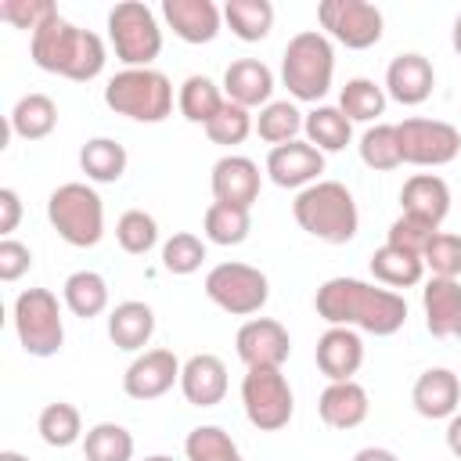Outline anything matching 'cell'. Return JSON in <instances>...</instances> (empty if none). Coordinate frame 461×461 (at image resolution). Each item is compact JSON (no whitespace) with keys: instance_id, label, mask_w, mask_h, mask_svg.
I'll list each match as a JSON object with an SVG mask.
<instances>
[{"instance_id":"cell-1","label":"cell","mask_w":461,"mask_h":461,"mask_svg":"<svg viewBox=\"0 0 461 461\" xmlns=\"http://www.w3.org/2000/svg\"><path fill=\"white\" fill-rule=\"evenodd\" d=\"M313 306L331 328H353L367 335H396L407 321V299L400 292L360 277H328L317 288Z\"/></svg>"},{"instance_id":"cell-2","label":"cell","mask_w":461,"mask_h":461,"mask_svg":"<svg viewBox=\"0 0 461 461\" xmlns=\"http://www.w3.org/2000/svg\"><path fill=\"white\" fill-rule=\"evenodd\" d=\"M32 65L54 76H65L72 83H90L104 68V43L97 32L72 25L68 18H50L43 29L32 32L29 40Z\"/></svg>"},{"instance_id":"cell-3","label":"cell","mask_w":461,"mask_h":461,"mask_svg":"<svg viewBox=\"0 0 461 461\" xmlns=\"http://www.w3.org/2000/svg\"><path fill=\"white\" fill-rule=\"evenodd\" d=\"M292 216L310 238H317L324 245H346V241H353V234L360 227L357 202H353L349 187L339 180H317V184L303 187L292 202Z\"/></svg>"},{"instance_id":"cell-4","label":"cell","mask_w":461,"mask_h":461,"mask_svg":"<svg viewBox=\"0 0 461 461\" xmlns=\"http://www.w3.org/2000/svg\"><path fill=\"white\" fill-rule=\"evenodd\" d=\"M335 76V47L324 32L306 29L295 32L281 54V83L295 101H321L331 90Z\"/></svg>"},{"instance_id":"cell-5","label":"cell","mask_w":461,"mask_h":461,"mask_svg":"<svg viewBox=\"0 0 461 461\" xmlns=\"http://www.w3.org/2000/svg\"><path fill=\"white\" fill-rule=\"evenodd\" d=\"M104 104L133 122H162L173 112V83L158 68H122L104 83Z\"/></svg>"},{"instance_id":"cell-6","label":"cell","mask_w":461,"mask_h":461,"mask_svg":"<svg viewBox=\"0 0 461 461\" xmlns=\"http://www.w3.org/2000/svg\"><path fill=\"white\" fill-rule=\"evenodd\" d=\"M47 220L72 249H94L104 238V202L90 184H61L47 198Z\"/></svg>"},{"instance_id":"cell-7","label":"cell","mask_w":461,"mask_h":461,"mask_svg":"<svg viewBox=\"0 0 461 461\" xmlns=\"http://www.w3.org/2000/svg\"><path fill=\"white\" fill-rule=\"evenodd\" d=\"M108 40L115 47V58L126 68H151V61L162 54V29L148 4L126 0L108 11Z\"/></svg>"},{"instance_id":"cell-8","label":"cell","mask_w":461,"mask_h":461,"mask_svg":"<svg viewBox=\"0 0 461 461\" xmlns=\"http://www.w3.org/2000/svg\"><path fill=\"white\" fill-rule=\"evenodd\" d=\"M14 331L29 357H54L65 346L58 295L50 288H25L14 299Z\"/></svg>"},{"instance_id":"cell-9","label":"cell","mask_w":461,"mask_h":461,"mask_svg":"<svg viewBox=\"0 0 461 461\" xmlns=\"http://www.w3.org/2000/svg\"><path fill=\"white\" fill-rule=\"evenodd\" d=\"M241 407L252 429L259 432H277L292 421L295 396L281 367H249L241 378Z\"/></svg>"},{"instance_id":"cell-10","label":"cell","mask_w":461,"mask_h":461,"mask_svg":"<svg viewBox=\"0 0 461 461\" xmlns=\"http://www.w3.org/2000/svg\"><path fill=\"white\" fill-rule=\"evenodd\" d=\"M205 295L230 317H252L270 299V281L259 267L249 263H216L205 274Z\"/></svg>"},{"instance_id":"cell-11","label":"cell","mask_w":461,"mask_h":461,"mask_svg":"<svg viewBox=\"0 0 461 461\" xmlns=\"http://www.w3.org/2000/svg\"><path fill=\"white\" fill-rule=\"evenodd\" d=\"M317 22L349 50H367L382 40V11L367 0H321Z\"/></svg>"},{"instance_id":"cell-12","label":"cell","mask_w":461,"mask_h":461,"mask_svg":"<svg viewBox=\"0 0 461 461\" xmlns=\"http://www.w3.org/2000/svg\"><path fill=\"white\" fill-rule=\"evenodd\" d=\"M396 137H400V155L411 166H447L461 151L457 126L443 119H403L396 122Z\"/></svg>"},{"instance_id":"cell-13","label":"cell","mask_w":461,"mask_h":461,"mask_svg":"<svg viewBox=\"0 0 461 461\" xmlns=\"http://www.w3.org/2000/svg\"><path fill=\"white\" fill-rule=\"evenodd\" d=\"M234 349L241 357L245 367H281L292 353V339L288 328L274 317H252L238 328L234 335Z\"/></svg>"},{"instance_id":"cell-14","label":"cell","mask_w":461,"mask_h":461,"mask_svg":"<svg viewBox=\"0 0 461 461\" xmlns=\"http://www.w3.org/2000/svg\"><path fill=\"white\" fill-rule=\"evenodd\" d=\"M180 360L173 349H144L122 375V393L130 400H158L180 385Z\"/></svg>"},{"instance_id":"cell-15","label":"cell","mask_w":461,"mask_h":461,"mask_svg":"<svg viewBox=\"0 0 461 461\" xmlns=\"http://www.w3.org/2000/svg\"><path fill=\"white\" fill-rule=\"evenodd\" d=\"M267 173L277 187H310L317 184V176L324 173V155L310 144V140H292V144H277L267 155Z\"/></svg>"},{"instance_id":"cell-16","label":"cell","mask_w":461,"mask_h":461,"mask_svg":"<svg viewBox=\"0 0 461 461\" xmlns=\"http://www.w3.org/2000/svg\"><path fill=\"white\" fill-rule=\"evenodd\" d=\"M212 198L223 205H238V209H252V202L259 198V166L249 155H223L212 166Z\"/></svg>"},{"instance_id":"cell-17","label":"cell","mask_w":461,"mask_h":461,"mask_svg":"<svg viewBox=\"0 0 461 461\" xmlns=\"http://www.w3.org/2000/svg\"><path fill=\"white\" fill-rule=\"evenodd\" d=\"M313 360L328 382H349L364 364V342L353 328H328L317 339Z\"/></svg>"},{"instance_id":"cell-18","label":"cell","mask_w":461,"mask_h":461,"mask_svg":"<svg viewBox=\"0 0 461 461\" xmlns=\"http://www.w3.org/2000/svg\"><path fill=\"white\" fill-rule=\"evenodd\" d=\"M180 393L191 407H216L227 396V364L216 353H194L180 367Z\"/></svg>"},{"instance_id":"cell-19","label":"cell","mask_w":461,"mask_h":461,"mask_svg":"<svg viewBox=\"0 0 461 461\" xmlns=\"http://www.w3.org/2000/svg\"><path fill=\"white\" fill-rule=\"evenodd\" d=\"M162 18L184 43H212L223 11L212 0H162Z\"/></svg>"},{"instance_id":"cell-20","label":"cell","mask_w":461,"mask_h":461,"mask_svg":"<svg viewBox=\"0 0 461 461\" xmlns=\"http://www.w3.org/2000/svg\"><path fill=\"white\" fill-rule=\"evenodd\" d=\"M436 86V72L432 61L425 54H396L385 68V94L400 104H421L432 97Z\"/></svg>"},{"instance_id":"cell-21","label":"cell","mask_w":461,"mask_h":461,"mask_svg":"<svg viewBox=\"0 0 461 461\" xmlns=\"http://www.w3.org/2000/svg\"><path fill=\"white\" fill-rule=\"evenodd\" d=\"M425 328L436 339H461V285L457 277H429L421 288Z\"/></svg>"},{"instance_id":"cell-22","label":"cell","mask_w":461,"mask_h":461,"mask_svg":"<svg viewBox=\"0 0 461 461\" xmlns=\"http://www.w3.org/2000/svg\"><path fill=\"white\" fill-rule=\"evenodd\" d=\"M411 403L421 418H454L457 403H461V382L450 367H429L418 375L414 389H411Z\"/></svg>"},{"instance_id":"cell-23","label":"cell","mask_w":461,"mask_h":461,"mask_svg":"<svg viewBox=\"0 0 461 461\" xmlns=\"http://www.w3.org/2000/svg\"><path fill=\"white\" fill-rule=\"evenodd\" d=\"M223 94L241 108H267L274 94V72L259 58H238L223 72Z\"/></svg>"},{"instance_id":"cell-24","label":"cell","mask_w":461,"mask_h":461,"mask_svg":"<svg viewBox=\"0 0 461 461\" xmlns=\"http://www.w3.org/2000/svg\"><path fill=\"white\" fill-rule=\"evenodd\" d=\"M367 411H371V400H367V389L360 382H328V389L321 393L317 400V414L324 425L331 429H357L367 421Z\"/></svg>"},{"instance_id":"cell-25","label":"cell","mask_w":461,"mask_h":461,"mask_svg":"<svg viewBox=\"0 0 461 461\" xmlns=\"http://www.w3.org/2000/svg\"><path fill=\"white\" fill-rule=\"evenodd\" d=\"M400 205H403V212L421 216V220L439 227L450 212V187L436 173H414L400 191Z\"/></svg>"},{"instance_id":"cell-26","label":"cell","mask_w":461,"mask_h":461,"mask_svg":"<svg viewBox=\"0 0 461 461\" xmlns=\"http://www.w3.org/2000/svg\"><path fill=\"white\" fill-rule=\"evenodd\" d=\"M155 335V310L140 299H126L119 303L112 313H108V339L126 349V353H137L151 342Z\"/></svg>"},{"instance_id":"cell-27","label":"cell","mask_w":461,"mask_h":461,"mask_svg":"<svg viewBox=\"0 0 461 461\" xmlns=\"http://www.w3.org/2000/svg\"><path fill=\"white\" fill-rule=\"evenodd\" d=\"M371 274L385 288H411V285H418L425 277V259L385 241L382 249L371 252Z\"/></svg>"},{"instance_id":"cell-28","label":"cell","mask_w":461,"mask_h":461,"mask_svg":"<svg viewBox=\"0 0 461 461\" xmlns=\"http://www.w3.org/2000/svg\"><path fill=\"white\" fill-rule=\"evenodd\" d=\"M126 162H130L126 148L119 140H112V137H90L79 148V169L94 184H115L126 173Z\"/></svg>"},{"instance_id":"cell-29","label":"cell","mask_w":461,"mask_h":461,"mask_svg":"<svg viewBox=\"0 0 461 461\" xmlns=\"http://www.w3.org/2000/svg\"><path fill=\"white\" fill-rule=\"evenodd\" d=\"M61 299H65V306H68L76 317H83V321L101 317V313L108 310V281H104L97 270H76V274L65 277Z\"/></svg>"},{"instance_id":"cell-30","label":"cell","mask_w":461,"mask_h":461,"mask_svg":"<svg viewBox=\"0 0 461 461\" xmlns=\"http://www.w3.org/2000/svg\"><path fill=\"white\" fill-rule=\"evenodd\" d=\"M58 126V104L47 94H25L11 108V133L22 140H43Z\"/></svg>"},{"instance_id":"cell-31","label":"cell","mask_w":461,"mask_h":461,"mask_svg":"<svg viewBox=\"0 0 461 461\" xmlns=\"http://www.w3.org/2000/svg\"><path fill=\"white\" fill-rule=\"evenodd\" d=\"M223 22L230 32L245 43H259L274 29V4L270 0H227L223 4Z\"/></svg>"},{"instance_id":"cell-32","label":"cell","mask_w":461,"mask_h":461,"mask_svg":"<svg viewBox=\"0 0 461 461\" xmlns=\"http://www.w3.org/2000/svg\"><path fill=\"white\" fill-rule=\"evenodd\" d=\"M306 140L324 155V151H342L353 137V122L335 108V104H317L306 119H303Z\"/></svg>"},{"instance_id":"cell-33","label":"cell","mask_w":461,"mask_h":461,"mask_svg":"<svg viewBox=\"0 0 461 461\" xmlns=\"http://www.w3.org/2000/svg\"><path fill=\"white\" fill-rule=\"evenodd\" d=\"M36 432H40V439H43L47 447L65 450V447H72V443L83 439V418H79V411H76L68 400H54V403H47V407L40 411Z\"/></svg>"},{"instance_id":"cell-34","label":"cell","mask_w":461,"mask_h":461,"mask_svg":"<svg viewBox=\"0 0 461 461\" xmlns=\"http://www.w3.org/2000/svg\"><path fill=\"white\" fill-rule=\"evenodd\" d=\"M176 104H180V115H184L187 122L205 126V122L227 104V97L220 94V86H216L209 76H187V79L180 83Z\"/></svg>"},{"instance_id":"cell-35","label":"cell","mask_w":461,"mask_h":461,"mask_svg":"<svg viewBox=\"0 0 461 461\" xmlns=\"http://www.w3.org/2000/svg\"><path fill=\"white\" fill-rule=\"evenodd\" d=\"M86 461H133V436L115 421H97L83 436Z\"/></svg>"},{"instance_id":"cell-36","label":"cell","mask_w":461,"mask_h":461,"mask_svg":"<svg viewBox=\"0 0 461 461\" xmlns=\"http://www.w3.org/2000/svg\"><path fill=\"white\" fill-rule=\"evenodd\" d=\"M339 112L349 119V122H371L385 112V90L375 83V79H349L339 94Z\"/></svg>"},{"instance_id":"cell-37","label":"cell","mask_w":461,"mask_h":461,"mask_svg":"<svg viewBox=\"0 0 461 461\" xmlns=\"http://www.w3.org/2000/svg\"><path fill=\"white\" fill-rule=\"evenodd\" d=\"M357 148H360V162H364L367 169L389 173V169L403 166L400 137H396V126H389V122H375V126H367Z\"/></svg>"},{"instance_id":"cell-38","label":"cell","mask_w":461,"mask_h":461,"mask_svg":"<svg viewBox=\"0 0 461 461\" xmlns=\"http://www.w3.org/2000/svg\"><path fill=\"white\" fill-rule=\"evenodd\" d=\"M202 230L212 245H241L252 230V216L249 209H238V205H223V202H212L205 209V220H202Z\"/></svg>"},{"instance_id":"cell-39","label":"cell","mask_w":461,"mask_h":461,"mask_svg":"<svg viewBox=\"0 0 461 461\" xmlns=\"http://www.w3.org/2000/svg\"><path fill=\"white\" fill-rule=\"evenodd\" d=\"M184 454L187 461H245L230 432H223L220 425H194L184 439Z\"/></svg>"},{"instance_id":"cell-40","label":"cell","mask_w":461,"mask_h":461,"mask_svg":"<svg viewBox=\"0 0 461 461\" xmlns=\"http://www.w3.org/2000/svg\"><path fill=\"white\" fill-rule=\"evenodd\" d=\"M303 112L292 104V101H270L267 108H259L256 115V133L267 140V144H292L303 130Z\"/></svg>"},{"instance_id":"cell-41","label":"cell","mask_w":461,"mask_h":461,"mask_svg":"<svg viewBox=\"0 0 461 461\" xmlns=\"http://www.w3.org/2000/svg\"><path fill=\"white\" fill-rule=\"evenodd\" d=\"M115 241H119L122 252H130V256H148V252L155 249V241H158V223H155V216L144 212V209H126V212L119 216V223H115Z\"/></svg>"},{"instance_id":"cell-42","label":"cell","mask_w":461,"mask_h":461,"mask_svg":"<svg viewBox=\"0 0 461 461\" xmlns=\"http://www.w3.org/2000/svg\"><path fill=\"white\" fill-rule=\"evenodd\" d=\"M205 263V241L191 230H176L166 245H162V267L176 277H187L194 274L198 267Z\"/></svg>"},{"instance_id":"cell-43","label":"cell","mask_w":461,"mask_h":461,"mask_svg":"<svg viewBox=\"0 0 461 461\" xmlns=\"http://www.w3.org/2000/svg\"><path fill=\"white\" fill-rule=\"evenodd\" d=\"M252 115H249V108H241V104H223L209 122H205V137L212 140V144H220V148H234V144H241L249 133H252Z\"/></svg>"},{"instance_id":"cell-44","label":"cell","mask_w":461,"mask_h":461,"mask_svg":"<svg viewBox=\"0 0 461 461\" xmlns=\"http://www.w3.org/2000/svg\"><path fill=\"white\" fill-rule=\"evenodd\" d=\"M439 234L436 223L421 220V216H411V212H400L393 223H389V245L403 249V252H414V256H425L429 241Z\"/></svg>"},{"instance_id":"cell-45","label":"cell","mask_w":461,"mask_h":461,"mask_svg":"<svg viewBox=\"0 0 461 461\" xmlns=\"http://www.w3.org/2000/svg\"><path fill=\"white\" fill-rule=\"evenodd\" d=\"M425 267L432 270V277H457L461 274V234L439 230L429 249H425Z\"/></svg>"},{"instance_id":"cell-46","label":"cell","mask_w":461,"mask_h":461,"mask_svg":"<svg viewBox=\"0 0 461 461\" xmlns=\"http://www.w3.org/2000/svg\"><path fill=\"white\" fill-rule=\"evenodd\" d=\"M0 18L11 22L14 29H29V36H32L50 18H58V7L50 0H4L0 4Z\"/></svg>"},{"instance_id":"cell-47","label":"cell","mask_w":461,"mask_h":461,"mask_svg":"<svg viewBox=\"0 0 461 461\" xmlns=\"http://www.w3.org/2000/svg\"><path fill=\"white\" fill-rule=\"evenodd\" d=\"M29 267H32V252H29V245H22V241H14V238H4L0 241V281H18L22 274H29Z\"/></svg>"},{"instance_id":"cell-48","label":"cell","mask_w":461,"mask_h":461,"mask_svg":"<svg viewBox=\"0 0 461 461\" xmlns=\"http://www.w3.org/2000/svg\"><path fill=\"white\" fill-rule=\"evenodd\" d=\"M22 220V198L14 187H0V234L11 238V230Z\"/></svg>"},{"instance_id":"cell-49","label":"cell","mask_w":461,"mask_h":461,"mask_svg":"<svg viewBox=\"0 0 461 461\" xmlns=\"http://www.w3.org/2000/svg\"><path fill=\"white\" fill-rule=\"evenodd\" d=\"M447 450H450L454 457H461V414H454V418L447 421Z\"/></svg>"},{"instance_id":"cell-50","label":"cell","mask_w":461,"mask_h":461,"mask_svg":"<svg viewBox=\"0 0 461 461\" xmlns=\"http://www.w3.org/2000/svg\"><path fill=\"white\" fill-rule=\"evenodd\" d=\"M353 461H400V457L393 450H385V447H364V450L353 454Z\"/></svg>"},{"instance_id":"cell-51","label":"cell","mask_w":461,"mask_h":461,"mask_svg":"<svg viewBox=\"0 0 461 461\" xmlns=\"http://www.w3.org/2000/svg\"><path fill=\"white\" fill-rule=\"evenodd\" d=\"M450 43H454V50L461 54V14L454 18V29H450Z\"/></svg>"},{"instance_id":"cell-52","label":"cell","mask_w":461,"mask_h":461,"mask_svg":"<svg viewBox=\"0 0 461 461\" xmlns=\"http://www.w3.org/2000/svg\"><path fill=\"white\" fill-rule=\"evenodd\" d=\"M0 461H29V457L18 454V450H0Z\"/></svg>"},{"instance_id":"cell-53","label":"cell","mask_w":461,"mask_h":461,"mask_svg":"<svg viewBox=\"0 0 461 461\" xmlns=\"http://www.w3.org/2000/svg\"><path fill=\"white\" fill-rule=\"evenodd\" d=\"M144 461H173V457H169V454H148Z\"/></svg>"}]
</instances>
